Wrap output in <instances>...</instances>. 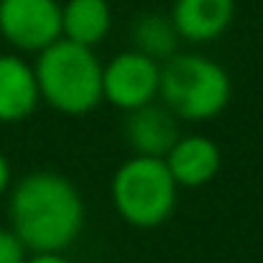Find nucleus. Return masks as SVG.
I'll list each match as a JSON object with an SVG mask.
<instances>
[{
    "label": "nucleus",
    "instance_id": "9",
    "mask_svg": "<svg viewBox=\"0 0 263 263\" xmlns=\"http://www.w3.org/2000/svg\"><path fill=\"white\" fill-rule=\"evenodd\" d=\"M181 41L212 44L235 21V0H174L169 10Z\"/></svg>",
    "mask_w": 263,
    "mask_h": 263
},
{
    "label": "nucleus",
    "instance_id": "4",
    "mask_svg": "<svg viewBox=\"0 0 263 263\" xmlns=\"http://www.w3.org/2000/svg\"><path fill=\"white\" fill-rule=\"evenodd\" d=\"M110 202L130 228L154 230L174 215L179 186L164 159L133 154L110 179Z\"/></svg>",
    "mask_w": 263,
    "mask_h": 263
},
{
    "label": "nucleus",
    "instance_id": "12",
    "mask_svg": "<svg viewBox=\"0 0 263 263\" xmlns=\"http://www.w3.org/2000/svg\"><path fill=\"white\" fill-rule=\"evenodd\" d=\"M130 44L136 51L164 64L179 54L181 36H179L169 13L166 15L164 13H141L130 23Z\"/></svg>",
    "mask_w": 263,
    "mask_h": 263
},
{
    "label": "nucleus",
    "instance_id": "7",
    "mask_svg": "<svg viewBox=\"0 0 263 263\" xmlns=\"http://www.w3.org/2000/svg\"><path fill=\"white\" fill-rule=\"evenodd\" d=\"M179 138V118L164 102L143 105L138 110H130L125 118V141L136 156L164 159Z\"/></svg>",
    "mask_w": 263,
    "mask_h": 263
},
{
    "label": "nucleus",
    "instance_id": "10",
    "mask_svg": "<svg viewBox=\"0 0 263 263\" xmlns=\"http://www.w3.org/2000/svg\"><path fill=\"white\" fill-rule=\"evenodd\" d=\"M41 102L33 64L18 54H0V123L28 120Z\"/></svg>",
    "mask_w": 263,
    "mask_h": 263
},
{
    "label": "nucleus",
    "instance_id": "5",
    "mask_svg": "<svg viewBox=\"0 0 263 263\" xmlns=\"http://www.w3.org/2000/svg\"><path fill=\"white\" fill-rule=\"evenodd\" d=\"M161 64L151 57L128 49L102 64V102L130 112L159 100Z\"/></svg>",
    "mask_w": 263,
    "mask_h": 263
},
{
    "label": "nucleus",
    "instance_id": "14",
    "mask_svg": "<svg viewBox=\"0 0 263 263\" xmlns=\"http://www.w3.org/2000/svg\"><path fill=\"white\" fill-rule=\"evenodd\" d=\"M23 263H72L64 253H31Z\"/></svg>",
    "mask_w": 263,
    "mask_h": 263
},
{
    "label": "nucleus",
    "instance_id": "1",
    "mask_svg": "<svg viewBox=\"0 0 263 263\" xmlns=\"http://www.w3.org/2000/svg\"><path fill=\"white\" fill-rule=\"evenodd\" d=\"M8 220L28 253H64L85 228V199L64 174L31 172L10 189Z\"/></svg>",
    "mask_w": 263,
    "mask_h": 263
},
{
    "label": "nucleus",
    "instance_id": "8",
    "mask_svg": "<svg viewBox=\"0 0 263 263\" xmlns=\"http://www.w3.org/2000/svg\"><path fill=\"white\" fill-rule=\"evenodd\" d=\"M164 164L179 189H199L220 174L222 151L210 136L189 133L176 141L174 148L164 156Z\"/></svg>",
    "mask_w": 263,
    "mask_h": 263
},
{
    "label": "nucleus",
    "instance_id": "3",
    "mask_svg": "<svg viewBox=\"0 0 263 263\" xmlns=\"http://www.w3.org/2000/svg\"><path fill=\"white\" fill-rule=\"evenodd\" d=\"M233 80L222 64L202 54H176L161 64L159 100L186 123H207L225 112Z\"/></svg>",
    "mask_w": 263,
    "mask_h": 263
},
{
    "label": "nucleus",
    "instance_id": "15",
    "mask_svg": "<svg viewBox=\"0 0 263 263\" xmlns=\"http://www.w3.org/2000/svg\"><path fill=\"white\" fill-rule=\"evenodd\" d=\"M10 179H13V174H10V164H8L5 154L0 151V197L10 189Z\"/></svg>",
    "mask_w": 263,
    "mask_h": 263
},
{
    "label": "nucleus",
    "instance_id": "11",
    "mask_svg": "<svg viewBox=\"0 0 263 263\" xmlns=\"http://www.w3.org/2000/svg\"><path fill=\"white\" fill-rule=\"evenodd\" d=\"M112 28L107 0H67L62 3V39L95 49Z\"/></svg>",
    "mask_w": 263,
    "mask_h": 263
},
{
    "label": "nucleus",
    "instance_id": "6",
    "mask_svg": "<svg viewBox=\"0 0 263 263\" xmlns=\"http://www.w3.org/2000/svg\"><path fill=\"white\" fill-rule=\"evenodd\" d=\"M0 36L21 54H39L62 39L59 0H0Z\"/></svg>",
    "mask_w": 263,
    "mask_h": 263
},
{
    "label": "nucleus",
    "instance_id": "13",
    "mask_svg": "<svg viewBox=\"0 0 263 263\" xmlns=\"http://www.w3.org/2000/svg\"><path fill=\"white\" fill-rule=\"evenodd\" d=\"M28 251L10 228H0V263H23Z\"/></svg>",
    "mask_w": 263,
    "mask_h": 263
},
{
    "label": "nucleus",
    "instance_id": "2",
    "mask_svg": "<svg viewBox=\"0 0 263 263\" xmlns=\"http://www.w3.org/2000/svg\"><path fill=\"white\" fill-rule=\"evenodd\" d=\"M41 102L62 115H87L102 102V62L95 49L57 39L33 62Z\"/></svg>",
    "mask_w": 263,
    "mask_h": 263
}]
</instances>
